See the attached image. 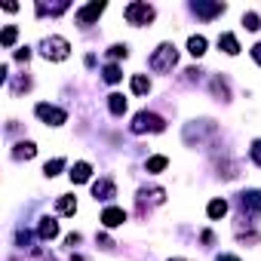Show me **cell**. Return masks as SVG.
Listing matches in <instances>:
<instances>
[{
  "label": "cell",
  "mask_w": 261,
  "mask_h": 261,
  "mask_svg": "<svg viewBox=\"0 0 261 261\" xmlns=\"http://www.w3.org/2000/svg\"><path fill=\"white\" fill-rule=\"evenodd\" d=\"M240 206H243V212H258V209H261V191L243 194V197H240Z\"/></svg>",
  "instance_id": "cell-9"
},
{
  "label": "cell",
  "mask_w": 261,
  "mask_h": 261,
  "mask_svg": "<svg viewBox=\"0 0 261 261\" xmlns=\"http://www.w3.org/2000/svg\"><path fill=\"white\" fill-rule=\"evenodd\" d=\"M34 111H37V117H40L43 123H49V126H62V123L68 120V114H65L62 108H53V105H46V101H40Z\"/></svg>",
  "instance_id": "cell-5"
},
{
  "label": "cell",
  "mask_w": 261,
  "mask_h": 261,
  "mask_svg": "<svg viewBox=\"0 0 261 261\" xmlns=\"http://www.w3.org/2000/svg\"><path fill=\"white\" fill-rule=\"evenodd\" d=\"M252 160H255V163L261 166V139H258V142L252 145Z\"/></svg>",
  "instance_id": "cell-27"
},
{
  "label": "cell",
  "mask_w": 261,
  "mask_h": 261,
  "mask_svg": "<svg viewBox=\"0 0 261 261\" xmlns=\"http://www.w3.org/2000/svg\"><path fill=\"white\" fill-rule=\"evenodd\" d=\"M218 261H240V258H237V255H221Z\"/></svg>",
  "instance_id": "cell-30"
},
{
  "label": "cell",
  "mask_w": 261,
  "mask_h": 261,
  "mask_svg": "<svg viewBox=\"0 0 261 261\" xmlns=\"http://www.w3.org/2000/svg\"><path fill=\"white\" fill-rule=\"evenodd\" d=\"M175 62H178V53H175V46L172 43H163V46H157V53L151 56V68L154 71H160V74H166V71H172L175 68Z\"/></svg>",
  "instance_id": "cell-1"
},
{
  "label": "cell",
  "mask_w": 261,
  "mask_h": 261,
  "mask_svg": "<svg viewBox=\"0 0 261 261\" xmlns=\"http://www.w3.org/2000/svg\"><path fill=\"white\" fill-rule=\"evenodd\" d=\"M227 215V203L224 200H212L209 203V218H224Z\"/></svg>",
  "instance_id": "cell-19"
},
{
  "label": "cell",
  "mask_w": 261,
  "mask_h": 261,
  "mask_svg": "<svg viewBox=\"0 0 261 261\" xmlns=\"http://www.w3.org/2000/svg\"><path fill=\"white\" fill-rule=\"evenodd\" d=\"M40 53H43V59H49V62H65L68 53H71V43H68L65 37H46Z\"/></svg>",
  "instance_id": "cell-2"
},
{
  "label": "cell",
  "mask_w": 261,
  "mask_h": 261,
  "mask_svg": "<svg viewBox=\"0 0 261 261\" xmlns=\"http://www.w3.org/2000/svg\"><path fill=\"white\" fill-rule=\"evenodd\" d=\"M120 77H123V74H120L117 65H108V68H105V80H108V83H120Z\"/></svg>",
  "instance_id": "cell-24"
},
{
  "label": "cell",
  "mask_w": 261,
  "mask_h": 261,
  "mask_svg": "<svg viewBox=\"0 0 261 261\" xmlns=\"http://www.w3.org/2000/svg\"><path fill=\"white\" fill-rule=\"evenodd\" d=\"M114 194H117V188H114L111 178H98V181L92 185V197H95V200H111Z\"/></svg>",
  "instance_id": "cell-6"
},
{
  "label": "cell",
  "mask_w": 261,
  "mask_h": 261,
  "mask_svg": "<svg viewBox=\"0 0 261 261\" xmlns=\"http://www.w3.org/2000/svg\"><path fill=\"white\" fill-rule=\"evenodd\" d=\"M16 37H19V31H16V25H10V28H4V34H0V43H4V46H13Z\"/></svg>",
  "instance_id": "cell-20"
},
{
  "label": "cell",
  "mask_w": 261,
  "mask_h": 261,
  "mask_svg": "<svg viewBox=\"0 0 261 261\" xmlns=\"http://www.w3.org/2000/svg\"><path fill=\"white\" fill-rule=\"evenodd\" d=\"M101 13H105V4H89V7H83V10L77 13V22H80V25H89V22H95Z\"/></svg>",
  "instance_id": "cell-7"
},
{
  "label": "cell",
  "mask_w": 261,
  "mask_h": 261,
  "mask_svg": "<svg viewBox=\"0 0 261 261\" xmlns=\"http://www.w3.org/2000/svg\"><path fill=\"white\" fill-rule=\"evenodd\" d=\"M123 16H126L129 25H148L154 19V7L151 4H129Z\"/></svg>",
  "instance_id": "cell-4"
},
{
  "label": "cell",
  "mask_w": 261,
  "mask_h": 261,
  "mask_svg": "<svg viewBox=\"0 0 261 261\" xmlns=\"http://www.w3.org/2000/svg\"><path fill=\"white\" fill-rule=\"evenodd\" d=\"M188 53H191L194 59H200V56L206 53V37H200V34H194V37L188 40Z\"/></svg>",
  "instance_id": "cell-14"
},
{
  "label": "cell",
  "mask_w": 261,
  "mask_h": 261,
  "mask_svg": "<svg viewBox=\"0 0 261 261\" xmlns=\"http://www.w3.org/2000/svg\"><path fill=\"white\" fill-rule=\"evenodd\" d=\"M123 221H126V212L117 209V206H111V209L101 212V224H105V227H120Z\"/></svg>",
  "instance_id": "cell-8"
},
{
  "label": "cell",
  "mask_w": 261,
  "mask_h": 261,
  "mask_svg": "<svg viewBox=\"0 0 261 261\" xmlns=\"http://www.w3.org/2000/svg\"><path fill=\"white\" fill-rule=\"evenodd\" d=\"M218 49L227 53V56H237V53H240V43H237L233 34H221V37H218Z\"/></svg>",
  "instance_id": "cell-12"
},
{
  "label": "cell",
  "mask_w": 261,
  "mask_h": 261,
  "mask_svg": "<svg viewBox=\"0 0 261 261\" xmlns=\"http://www.w3.org/2000/svg\"><path fill=\"white\" fill-rule=\"evenodd\" d=\"M108 108H111L114 117H120V114H126V98L120 92H114V95H108Z\"/></svg>",
  "instance_id": "cell-15"
},
{
  "label": "cell",
  "mask_w": 261,
  "mask_h": 261,
  "mask_svg": "<svg viewBox=\"0 0 261 261\" xmlns=\"http://www.w3.org/2000/svg\"><path fill=\"white\" fill-rule=\"evenodd\" d=\"M163 129H166L163 117H157V114H151V111H142V114H136V120H133V133H163Z\"/></svg>",
  "instance_id": "cell-3"
},
{
  "label": "cell",
  "mask_w": 261,
  "mask_h": 261,
  "mask_svg": "<svg viewBox=\"0 0 261 261\" xmlns=\"http://www.w3.org/2000/svg\"><path fill=\"white\" fill-rule=\"evenodd\" d=\"M28 56H31L28 49H19V53H16V59H19V62H28Z\"/></svg>",
  "instance_id": "cell-29"
},
{
  "label": "cell",
  "mask_w": 261,
  "mask_h": 261,
  "mask_svg": "<svg viewBox=\"0 0 261 261\" xmlns=\"http://www.w3.org/2000/svg\"><path fill=\"white\" fill-rule=\"evenodd\" d=\"M108 56H111V59H126V46H120V43H117V46H111V53H108Z\"/></svg>",
  "instance_id": "cell-26"
},
{
  "label": "cell",
  "mask_w": 261,
  "mask_h": 261,
  "mask_svg": "<svg viewBox=\"0 0 261 261\" xmlns=\"http://www.w3.org/2000/svg\"><path fill=\"white\" fill-rule=\"evenodd\" d=\"M212 92H215V95H221V98H227V80L215 77V80H212Z\"/></svg>",
  "instance_id": "cell-25"
},
{
  "label": "cell",
  "mask_w": 261,
  "mask_h": 261,
  "mask_svg": "<svg viewBox=\"0 0 261 261\" xmlns=\"http://www.w3.org/2000/svg\"><path fill=\"white\" fill-rule=\"evenodd\" d=\"M166 163H169L166 157H151V160H148V172H163Z\"/></svg>",
  "instance_id": "cell-21"
},
{
  "label": "cell",
  "mask_w": 261,
  "mask_h": 261,
  "mask_svg": "<svg viewBox=\"0 0 261 261\" xmlns=\"http://www.w3.org/2000/svg\"><path fill=\"white\" fill-rule=\"evenodd\" d=\"M243 25H246L249 31H258V28H261V19H258L255 13H246V16H243Z\"/></svg>",
  "instance_id": "cell-23"
},
{
  "label": "cell",
  "mask_w": 261,
  "mask_h": 261,
  "mask_svg": "<svg viewBox=\"0 0 261 261\" xmlns=\"http://www.w3.org/2000/svg\"><path fill=\"white\" fill-rule=\"evenodd\" d=\"M37 233H40V240H53V237L59 233V221H56V218H43L40 227H37Z\"/></svg>",
  "instance_id": "cell-13"
},
{
  "label": "cell",
  "mask_w": 261,
  "mask_h": 261,
  "mask_svg": "<svg viewBox=\"0 0 261 261\" xmlns=\"http://www.w3.org/2000/svg\"><path fill=\"white\" fill-rule=\"evenodd\" d=\"M34 154H37L34 142H22V145H16V151H13V157H16V160H31Z\"/></svg>",
  "instance_id": "cell-16"
},
{
  "label": "cell",
  "mask_w": 261,
  "mask_h": 261,
  "mask_svg": "<svg viewBox=\"0 0 261 261\" xmlns=\"http://www.w3.org/2000/svg\"><path fill=\"white\" fill-rule=\"evenodd\" d=\"M148 89H151L148 77H145V74H136V77H133V92H136V95H145Z\"/></svg>",
  "instance_id": "cell-18"
},
{
  "label": "cell",
  "mask_w": 261,
  "mask_h": 261,
  "mask_svg": "<svg viewBox=\"0 0 261 261\" xmlns=\"http://www.w3.org/2000/svg\"><path fill=\"white\" fill-rule=\"evenodd\" d=\"M62 166H65V160H62V157H56V160H49V163L43 166V172L53 178V175H59V169H62Z\"/></svg>",
  "instance_id": "cell-22"
},
{
  "label": "cell",
  "mask_w": 261,
  "mask_h": 261,
  "mask_svg": "<svg viewBox=\"0 0 261 261\" xmlns=\"http://www.w3.org/2000/svg\"><path fill=\"white\" fill-rule=\"evenodd\" d=\"M252 59L261 65V43H255V46H252Z\"/></svg>",
  "instance_id": "cell-28"
},
{
  "label": "cell",
  "mask_w": 261,
  "mask_h": 261,
  "mask_svg": "<svg viewBox=\"0 0 261 261\" xmlns=\"http://www.w3.org/2000/svg\"><path fill=\"white\" fill-rule=\"evenodd\" d=\"M194 13L197 16H203V19H212V16H218V13H224V4H194Z\"/></svg>",
  "instance_id": "cell-10"
},
{
  "label": "cell",
  "mask_w": 261,
  "mask_h": 261,
  "mask_svg": "<svg viewBox=\"0 0 261 261\" xmlns=\"http://www.w3.org/2000/svg\"><path fill=\"white\" fill-rule=\"evenodd\" d=\"M169 261H185V258H169Z\"/></svg>",
  "instance_id": "cell-31"
},
{
  "label": "cell",
  "mask_w": 261,
  "mask_h": 261,
  "mask_svg": "<svg viewBox=\"0 0 261 261\" xmlns=\"http://www.w3.org/2000/svg\"><path fill=\"white\" fill-rule=\"evenodd\" d=\"M89 175H92V166L89 163H74V169H71V181L74 185H83V181H89Z\"/></svg>",
  "instance_id": "cell-11"
},
{
  "label": "cell",
  "mask_w": 261,
  "mask_h": 261,
  "mask_svg": "<svg viewBox=\"0 0 261 261\" xmlns=\"http://www.w3.org/2000/svg\"><path fill=\"white\" fill-rule=\"evenodd\" d=\"M56 209H59L62 215H74V212H77V200L65 194V197H59V203H56Z\"/></svg>",
  "instance_id": "cell-17"
}]
</instances>
